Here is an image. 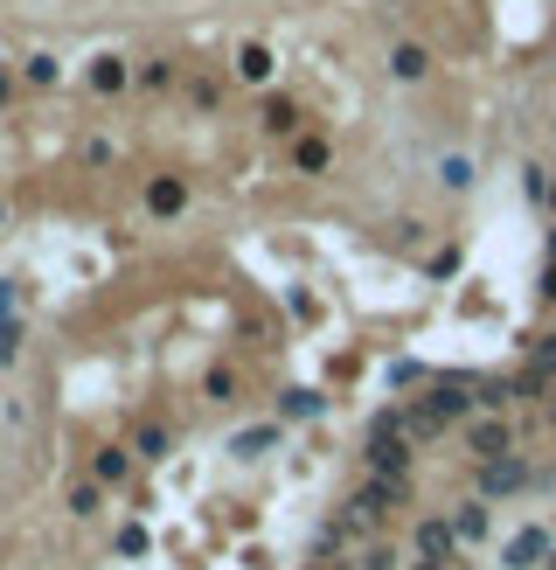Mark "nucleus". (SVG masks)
Here are the masks:
<instances>
[{
	"label": "nucleus",
	"instance_id": "1",
	"mask_svg": "<svg viewBox=\"0 0 556 570\" xmlns=\"http://www.w3.org/2000/svg\"><path fill=\"white\" fill-rule=\"evenodd\" d=\"M501 557H508V570H536V557H550V536H543V529H522Z\"/></svg>",
	"mask_w": 556,
	"mask_h": 570
},
{
	"label": "nucleus",
	"instance_id": "2",
	"mask_svg": "<svg viewBox=\"0 0 556 570\" xmlns=\"http://www.w3.org/2000/svg\"><path fill=\"white\" fill-rule=\"evenodd\" d=\"M181 202H188V188H181L174 174H160V181H146V209H153V216H181Z\"/></svg>",
	"mask_w": 556,
	"mask_h": 570
},
{
	"label": "nucleus",
	"instance_id": "3",
	"mask_svg": "<svg viewBox=\"0 0 556 570\" xmlns=\"http://www.w3.org/2000/svg\"><path fill=\"white\" fill-rule=\"evenodd\" d=\"M452 543H459V529H452V522H424V529H417V550H424L431 564H438V557H452Z\"/></svg>",
	"mask_w": 556,
	"mask_h": 570
},
{
	"label": "nucleus",
	"instance_id": "4",
	"mask_svg": "<svg viewBox=\"0 0 556 570\" xmlns=\"http://www.w3.org/2000/svg\"><path fill=\"white\" fill-rule=\"evenodd\" d=\"M390 70H397V77H404V84H417V77H424V70H431V56H424V49H417V42H404V49H397V56H390Z\"/></svg>",
	"mask_w": 556,
	"mask_h": 570
},
{
	"label": "nucleus",
	"instance_id": "5",
	"mask_svg": "<svg viewBox=\"0 0 556 570\" xmlns=\"http://www.w3.org/2000/svg\"><path fill=\"white\" fill-rule=\"evenodd\" d=\"M237 77H251V84H265V77H272V49H258V42H251V49L237 56Z\"/></svg>",
	"mask_w": 556,
	"mask_h": 570
},
{
	"label": "nucleus",
	"instance_id": "6",
	"mask_svg": "<svg viewBox=\"0 0 556 570\" xmlns=\"http://www.w3.org/2000/svg\"><path fill=\"white\" fill-rule=\"evenodd\" d=\"M91 84H98V91H119V84H126V63H119V56H98V63H91Z\"/></svg>",
	"mask_w": 556,
	"mask_h": 570
},
{
	"label": "nucleus",
	"instance_id": "7",
	"mask_svg": "<svg viewBox=\"0 0 556 570\" xmlns=\"http://www.w3.org/2000/svg\"><path fill=\"white\" fill-rule=\"evenodd\" d=\"M515 487H529V473H522V466H508V459H501V466H494V473H487V494H515Z\"/></svg>",
	"mask_w": 556,
	"mask_h": 570
},
{
	"label": "nucleus",
	"instance_id": "8",
	"mask_svg": "<svg viewBox=\"0 0 556 570\" xmlns=\"http://www.w3.org/2000/svg\"><path fill=\"white\" fill-rule=\"evenodd\" d=\"M452 529H459V543H473V536H487V508H459V522H452Z\"/></svg>",
	"mask_w": 556,
	"mask_h": 570
},
{
	"label": "nucleus",
	"instance_id": "9",
	"mask_svg": "<svg viewBox=\"0 0 556 570\" xmlns=\"http://www.w3.org/2000/svg\"><path fill=\"white\" fill-rule=\"evenodd\" d=\"M292 160H299L306 174H320V167H327V146H320V140H299V146H292Z\"/></svg>",
	"mask_w": 556,
	"mask_h": 570
},
{
	"label": "nucleus",
	"instance_id": "10",
	"mask_svg": "<svg viewBox=\"0 0 556 570\" xmlns=\"http://www.w3.org/2000/svg\"><path fill=\"white\" fill-rule=\"evenodd\" d=\"M466 445H473V452H501V445H508V431H501V425H473Z\"/></svg>",
	"mask_w": 556,
	"mask_h": 570
},
{
	"label": "nucleus",
	"instance_id": "11",
	"mask_svg": "<svg viewBox=\"0 0 556 570\" xmlns=\"http://www.w3.org/2000/svg\"><path fill=\"white\" fill-rule=\"evenodd\" d=\"M265 126H272V133H292V126H299V112H292L285 98H272V105H265Z\"/></svg>",
	"mask_w": 556,
	"mask_h": 570
},
{
	"label": "nucleus",
	"instance_id": "12",
	"mask_svg": "<svg viewBox=\"0 0 556 570\" xmlns=\"http://www.w3.org/2000/svg\"><path fill=\"white\" fill-rule=\"evenodd\" d=\"M313 411H320V397H306V390L285 397V418H313Z\"/></svg>",
	"mask_w": 556,
	"mask_h": 570
},
{
	"label": "nucleus",
	"instance_id": "13",
	"mask_svg": "<svg viewBox=\"0 0 556 570\" xmlns=\"http://www.w3.org/2000/svg\"><path fill=\"white\" fill-rule=\"evenodd\" d=\"M98 480H126V452H98Z\"/></svg>",
	"mask_w": 556,
	"mask_h": 570
},
{
	"label": "nucleus",
	"instance_id": "14",
	"mask_svg": "<svg viewBox=\"0 0 556 570\" xmlns=\"http://www.w3.org/2000/svg\"><path fill=\"white\" fill-rule=\"evenodd\" d=\"M424 570H445V564H424Z\"/></svg>",
	"mask_w": 556,
	"mask_h": 570
},
{
	"label": "nucleus",
	"instance_id": "15",
	"mask_svg": "<svg viewBox=\"0 0 556 570\" xmlns=\"http://www.w3.org/2000/svg\"><path fill=\"white\" fill-rule=\"evenodd\" d=\"M550 570H556V550H550Z\"/></svg>",
	"mask_w": 556,
	"mask_h": 570
}]
</instances>
